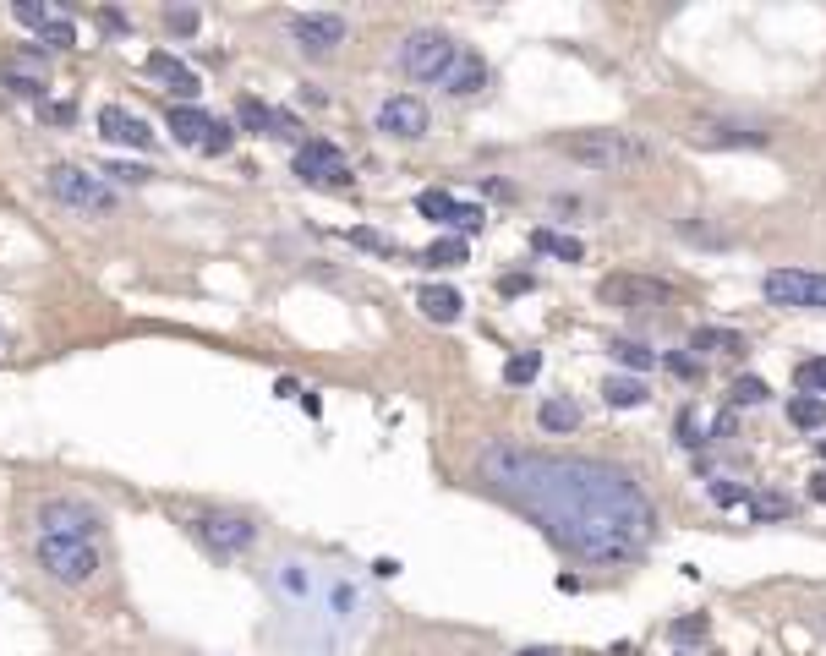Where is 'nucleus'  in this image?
I'll return each instance as SVG.
<instances>
[{
  "label": "nucleus",
  "mask_w": 826,
  "mask_h": 656,
  "mask_svg": "<svg viewBox=\"0 0 826 656\" xmlns=\"http://www.w3.org/2000/svg\"><path fill=\"white\" fill-rule=\"evenodd\" d=\"M679 443H701V438H695V410H684V416H679Z\"/></svg>",
  "instance_id": "nucleus-45"
},
{
  "label": "nucleus",
  "mask_w": 826,
  "mask_h": 656,
  "mask_svg": "<svg viewBox=\"0 0 826 656\" xmlns=\"http://www.w3.org/2000/svg\"><path fill=\"white\" fill-rule=\"evenodd\" d=\"M99 137H110L121 148H154V126L137 110H126V104H104L99 110Z\"/></svg>",
  "instance_id": "nucleus-14"
},
{
  "label": "nucleus",
  "mask_w": 826,
  "mask_h": 656,
  "mask_svg": "<svg viewBox=\"0 0 826 656\" xmlns=\"http://www.w3.org/2000/svg\"><path fill=\"white\" fill-rule=\"evenodd\" d=\"M537 421H542V432H575L580 427V410H575V400H542Z\"/></svg>",
  "instance_id": "nucleus-25"
},
{
  "label": "nucleus",
  "mask_w": 826,
  "mask_h": 656,
  "mask_svg": "<svg viewBox=\"0 0 826 656\" xmlns=\"http://www.w3.org/2000/svg\"><path fill=\"white\" fill-rule=\"evenodd\" d=\"M668 372H673V378H701V361H695V356H679V350H673V356H668Z\"/></svg>",
  "instance_id": "nucleus-38"
},
{
  "label": "nucleus",
  "mask_w": 826,
  "mask_h": 656,
  "mask_svg": "<svg viewBox=\"0 0 826 656\" xmlns=\"http://www.w3.org/2000/svg\"><path fill=\"white\" fill-rule=\"evenodd\" d=\"M690 350H744V339L728 334V328H695V334H690Z\"/></svg>",
  "instance_id": "nucleus-31"
},
{
  "label": "nucleus",
  "mask_w": 826,
  "mask_h": 656,
  "mask_svg": "<svg viewBox=\"0 0 826 656\" xmlns=\"http://www.w3.org/2000/svg\"><path fill=\"white\" fill-rule=\"evenodd\" d=\"M712 503L734 509V503H744V487H739V482H712Z\"/></svg>",
  "instance_id": "nucleus-37"
},
{
  "label": "nucleus",
  "mask_w": 826,
  "mask_h": 656,
  "mask_svg": "<svg viewBox=\"0 0 826 656\" xmlns=\"http://www.w3.org/2000/svg\"><path fill=\"white\" fill-rule=\"evenodd\" d=\"M17 22H28L33 33H39V44H77V28H72V17H61V11H50V6H39V0H17Z\"/></svg>",
  "instance_id": "nucleus-16"
},
{
  "label": "nucleus",
  "mask_w": 826,
  "mask_h": 656,
  "mask_svg": "<svg viewBox=\"0 0 826 656\" xmlns=\"http://www.w3.org/2000/svg\"><path fill=\"white\" fill-rule=\"evenodd\" d=\"M279 591H285V596H296V602H301V596L312 591V574L301 569V564H279Z\"/></svg>",
  "instance_id": "nucleus-34"
},
{
  "label": "nucleus",
  "mask_w": 826,
  "mask_h": 656,
  "mask_svg": "<svg viewBox=\"0 0 826 656\" xmlns=\"http://www.w3.org/2000/svg\"><path fill=\"white\" fill-rule=\"evenodd\" d=\"M296 175L307 186H329V192H345V186L356 181L351 159H345L334 143H323V137H307V143L296 148Z\"/></svg>",
  "instance_id": "nucleus-7"
},
{
  "label": "nucleus",
  "mask_w": 826,
  "mask_h": 656,
  "mask_svg": "<svg viewBox=\"0 0 826 656\" xmlns=\"http://www.w3.org/2000/svg\"><path fill=\"white\" fill-rule=\"evenodd\" d=\"M608 356L619 361V367H630L635 378H641V372H651V367H657V350H646L641 339H613V345H608Z\"/></svg>",
  "instance_id": "nucleus-24"
},
{
  "label": "nucleus",
  "mask_w": 826,
  "mask_h": 656,
  "mask_svg": "<svg viewBox=\"0 0 826 656\" xmlns=\"http://www.w3.org/2000/svg\"><path fill=\"white\" fill-rule=\"evenodd\" d=\"M794 383H799V394H826V356H810V361H799L794 367Z\"/></svg>",
  "instance_id": "nucleus-30"
},
{
  "label": "nucleus",
  "mask_w": 826,
  "mask_h": 656,
  "mask_svg": "<svg viewBox=\"0 0 826 656\" xmlns=\"http://www.w3.org/2000/svg\"><path fill=\"white\" fill-rule=\"evenodd\" d=\"M537 372H542V356H537V350H515V356L504 361V383H509V389H520V383H531V378H537Z\"/></svg>",
  "instance_id": "nucleus-29"
},
{
  "label": "nucleus",
  "mask_w": 826,
  "mask_h": 656,
  "mask_svg": "<svg viewBox=\"0 0 826 656\" xmlns=\"http://www.w3.org/2000/svg\"><path fill=\"white\" fill-rule=\"evenodd\" d=\"M378 132L383 137H400V143H416L427 137V104L411 99V93H394V99L378 104Z\"/></svg>",
  "instance_id": "nucleus-11"
},
{
  "label": "nucleus",
  "mask_w": 826,
  "mask_h": 656,
  "mask_svg": "<svg viewBox=\"0 0 826 656\" xmlns=\"http://www.w3.org/2000/svg\"><path fill=\"white\" fill-rule=\"evenodd\" d=\"M192 536L208 547L214 558H241L252 542H258V525L247 514H192Z\"/></svg>",
  "instance_id": "nucleus-6"
},
{
  "label": "nucleus",
  "mask_w": 826,
  "mask_h": 656,
  "mask_svg": "<svg viewBox=\"0 0 826 656\" xmlns=\"http://www.w3.org/2000/svg\"><path fill=\"white\" fill-rule=\"evenodd\" d=\"M602 400L619 405V410H635V405H646V383L641 378H608L602 383Z\"/></svg>",
  "instance_id": "nucleus-26"
},
{
  "label": "nucleus",
  "mask_w": 826,
  "mask_h": 656,
  "mask_svg": "<svg viewBox=\"0 0 826 656\" xmlns=\"http://www.w3.org/2000/svg\"><path fill=\"white\" fill-rule=\"evenodd\" d=\"M476 471L586 564H624V558L646 553V542L657 536L651 498L635 487L630 471L608 460L493 443V449H482Z\"/></svg>",
  "instance_id": "nucleus-1"
},
{
  "label": "nucleus",
  "mask_w": 826,
  "mask_h": 656,
  "mask_svg": "<svg viewBox=\"0 0 826 656\" xmlns=\"http://www.w3.org/2000/svg\"><path fill=\"white\" fill-rule=\"evenodd\" d=\"M197 22H203V17H197L192 6H170V11H165V28H170V33H181V39H192Z\"/></svg>",
  "instance_id": "nucleus-35"
},
{
  "label": "nucleus",
  "mask_w": 826,
  "mask_h": 656,
  "mask_svg": "<svg viewBox=\"0 0 826 656\" xmlns=\"http://www.w3.org/2000/svg\"><path fill=\"white\" fill-rule=\"evenodd\" d=\"M788 421L805 427V432L826 427V400H816V394H794V400H788Z\"/></svg>",
  "instance_id": "nucleus-27"
},
{
  "label": "nucleus",
  "mask_w": 826,
  "mask_h": 656,
  "mask_svg": "<svg viewBox=\"0 0 826 656\" xmlns=\"http://www.w3.org/2000/svg\"><path fill=\"white\" fill-rule=\"evenodd\" d=\"M290 39H296L301 50H312V55H334L345 44V17H334V11H307V17L290 22Z\"/></svg>",
  "instance_id": "nucleus-12"
},
{
  "label": "nucleus",
  "mask_w": 826,
  "mask_h": 656,
  "mask_svg": "<svg viewBox=\"0 0 826 656\" xmlns=\"http://www.w3.org/2000/svg\"><path fill=\"white\" fill-rule=\"evenodd\" d=\"M148 77H159L170 88V104H192L197 93H203V82H197V72L186 61H176L170 50H154L148 55Z\"/></svg>",
  "instance_id": "nucleus-15"
},
{
  "label": "nucleus",
  "mask_w": 826,
  "mask_h": 656,
  "mask_svg": "<svg viewBox=\"0 0 826 656\" xmlns=\"http://www.w3.org/2000/svg\"><path fill=\"white\" fill-rule=\"evenodd\" d=\"M750 514H755V520H783V514H788V498H777V492H761V498H750Z\"/></svg>",
  "instance_id": "nucleus-36"
},
{
  "label": "nucleus",
  "mask_w": 826,
  "mask_h": 656,
  "mask_svg": "<svg viewBox=\"0 0 826 656\" xmlns=\"http://www.w3.org/2000/svg\"><path fill=\"white\" fill-rule=\"evenodd\" d=\"M531 246H537V252H548V257H558V263H580V257H586V246H580L575 236H558V230H548V225L531 230Z\"/></svg>",
  "instance_id": "nucleus-23"
},
{
  "label": "nucleus",
  "mask_w": 826,
  "mask_h": 656,
  "mask_svg": "<svg viewBox=\"0 0 826 656\" xmlns=\"http://www.w3.org/2000/svg\"><path fill=\"white\" fill-rule=\"evenodd\" d=\"M690 137L701 148H761L766 143L761 132H744V126H728V121H701Z\"/></svg>",
  "instance_id": "nucleus-21"
},
{
  "label": "nucleus",
  "mask_w": 826,
  "mask_h": 656,
  "mask_svg": "<svg viewBox=\"0 0 826 656\" xmlns=\"http://www.w3.org/2000/svg\"><path fill=\"white\" fill-rule=\"evenodd\" d=\"M165 126L176 132V143L203 148V137H208V126H214V115H203L197 104H170V110H165Z\"/></svg>",
  "instance_id": "nucleus-20"
},
{
  "label": "nucleus",
  "mask_w": 826,
  "mask_h": 656,
  "mask_svg": "<svg viewBox=\"0 0 826 656\" xmlns=\"http://www.w3.org/2000/svg\"><path fill=\"white\" fill-rule=\"evenodd\" d=\"M673 640H706V618H679V624H673Z\"/></svg>",
  "instance_id": "nucleus-39"
},
{
  "label": "nucleus",
  "mask_w": 826,
  "mask_h": 656,
  "mask_svg": "<svg viewBox=\"0 0 826 656\" xmlns=\"http://www.w3.org/2000/svg\"><path fill=\"white\" fill-rule=\"evenodd\" d=\"M351 607H356V596H351V591H345V585H334V613H340V618H345V613H351Z\"/></svg>",
  "instance_id": "nucleus-46"
},
{
  "label": "nucleus",
  "mask_w": 826,
  "mask_h": 656,
  "mask_svg": "<svg viewBox=\"0 0 826 656\" xmlns=\"http://www.w3.org/2000/svg\"><path fill=\"white\" fill-rule=\"evenodd\" d=\"M597 296L608 307H657V301H673L668 279H646V274H613L597 285Z\"/></svg>",
  "instance_id": "nucleus-10"
},
{
  "label": "nucleus",
  "mask_w": 826,
  "mask_h": 656,
  "mask_svg": "<svg viewBox=\"0 0 826 656\" xmlns=\"http://www.w3.org/2000/svg\"><path fill=\"white\" fill-rule=\"evenodd\" d=\"M821 454H826V438H821Z\"/></svg>",
  "instance_id": "nucleus-49"
},
{
  "label": "nucleus",
  "mask_w": 826,
  "mask_h": 656,
  "mask_svg": "<svg viewBox=\"0 0 826 656\" xmlns=\"http://www.w3.org/2000/svg\"><path fill=\"white\" fill-rule=\"evenodd\" d=\"M351 241H356V246H367V252H394V241H383L378 230H351Z\"/></svg>",
  "instance_id": "nucleus-40"
},
{
  "label": "nucleus",
  "mask_w": 826,
  "mask_h": 656,
  "mask_svg": "<svg viewBox=\"0 0 826 656\" xmlns=\"http://www.w3.org/2000/svg\"><path fill=\"white\" fill-rule=\"evenodd\" d=\"M766 301L772 307H810V312H826V274H805V268H772L761 279Z\"/></svg>",
  "instance_id": "nucleus-8"
},
{
  "label": "nucleus",
  "mask_w": 826,
  "mask_h": 656,
  "mask_svg": "<svg viewBox=\"0 0 826 656\" xmlns=\"http://www.w3.org/2000/svg\"><path fill=\"white\" fill-rule=\"evenodd\" d=\"M444 88L455 93V99H471V93H482V88H487V61H482L476 50H460L455 66H449V77H444Z\"/></svg>",
  "instance_id": "nucleus-19"
},
{
  "label": "nucleus",
  "mask_w": 826,
  "mask_h": 656,
  "mask_svg": "<svg viewBox=\"0 0 826 656\" xmlns=\"http://www.w3.org/2000/svg\"><path fill=\"white\" fill-rule=\"evenodd\" d=\"M531 285H537L531 274H504V279H498V290H504V296H520V290H531Z\"/></svg>",
  "instance_id": "nucleus-43"
},
{
  "label": "nucleus",
  "mask_w": 826,
  "mask_h": 656,
  "mask_svg": "<svg viewBox=\"0 0 826 656\" xmlns=\"http://www.w3.org/2000/svg\"><path fill=\"white\" fill-rule=\"evenodd\" d=\"M33 558H39V569L50 574L55 585H72V591L93 585L104 569L99 536H72V531H39L33 536Z\"/></svg>",
  "instance_id": "nucleus-2"
},
{
  "label": "nucleus",
  "mask_w": 826,
  "mask_h": 656,
  "mask_svg": "<svg viewBox=\"0 0 826 656\" xmlns=\"http://www.w3.org/2000/svg\"><path fill=\"white\" fill-rule=\"evenodd\" d=\"M99 175H115V181H148L143 164H110V170H99Z\"/></svg>",
  "instance_id": "nucleus-42"
},
{
  "label": "nucleus",
  "mask_w": 826,
  "mask_h": 656,
  "mask_svg": "<svg viewBox=\"0 0 826 656\" xmlns=\"http://www.w3.org/2000/svg\"><path fill=\"white\" fill-rule=\"evenodd\" d=\"M455 55H460V44L438 28H422L400 44V66H405V77H416V82H444Z\"/></svg>",
  "instance_id": "nucleus-5"
},
{
  "label": "nucleus",
  "mask_w": 826,
  "mask_h": 656,
  "mask_svg": "<svg viewBox=\"0 0 826 656\" xmlns=\"http://www.w3.org/2000/svg\"><path fill=\"white\" fill-rule=\"evenodd\" d=\"M230 143H236V126H230V121H214V126H208V137H203V148H197V154L219 159V154H230Z\"/></svg>",
  "instance_id": "nucleus-32"
},
{
  "label": "nucleus",
  "mask_w": 826,
  "mask_h": 656,
  "mask_svg": "<svg viewBox=\"0 0 826 656\" xmlns=\"http://www.w3.org/2000/svg\"><path fill=\"white\" fill-rule=\"evenodd\" d=\"M416 208H422L433 225H455L460 236H471V230H482L487 225V208H476V203H460L455 192H444V186H427L422 197H416Z\"/></svg>",
  "instance_id": "nucleus-9"
},
{
  "label": "nucleus",
  "mask_w": 826,
  "mask_h": 656,
  "mask_svg": "<svg viewBox=\"0 0 826 656\" xmlns=\"http://www.w3.org/2000/svg\"><path fill=\"white\" fill-rule=\"evenodd\" d=\"M422 263H427V268H460V263H465V241H460V236H438V241L422 252Z\"/></svg>",
  "instance_id": "nucleus-28"
},
{
  "label": "nucleus",
  "mask_w": 826,
  "mask_h": 656,
  "mask_svg": "<svg viewBox=\"0 0 826 656\" xmlns=\"http://www.w3.org/2000/svg\"><path fill=\"white\" fill-rule=\"evenodd\" d=\"M810 498H816V503H826V476H816V482H810Z\"/></svg>",
  "instance_id": "nucleus-47"
},
{
  "label": "nucleus",
  "mask_w": 826,
  "mask_h": 656,
  "mask_svg": "<svg viewBox=\"0 0 826 656\" xmlns=\"http://www.w3.org/2000/svg\"><path fill=\"white\" fill-rule=\"evenodd\" d=\"M515 656H558L553 646H526V651H515Z\"/></svg>",
  "instance_id": "nucleus-48"
},
{
  "label": "nucleus",
  "mask_w": 826,
  "mask_h": 656,
  "mask_svg": "<svg viewBox=\"0 0 826 656\" xmlns=\"http://www.w3.org/2000/svg\"><path fill=\"white\" fill-rule=\"evenodd\" d=\"M44 121H55V126H72L77 121V110L66 99H55V104H44Z\"/></svg>",
  "instance_id": "nucleus-41"
},
{
  "label": "nucleus",
  "mask_w": 826,
  "mask_h": 656,
  "mask_svg": "<svg viewBox=\"0 0 826 656\" xmlns=\"http://www.w3.org/2000/svg\"><path fill=\"white\" fill-rule=\"evenodd\" d=\"M44 186H50V197L61 208H72V214H115V208H121V192H115L99 170H83V164H50Z\"/></svg>",
  "instance_id": "nucleus-4"
},
{
  "label": "nucleus",
  "mask_w": 826,
  "mask_h": 656,
  "mask_svg": "<svg viewBox=\"0 0 826 656\" xmlns=\"http://www.w3.org/2000/svg\"><path fill=\"white\" fill-rule=\"evenodd\" d=\"M558 154H569L575 164H586V170H635V164L651 159V143L635 137V132H608V126H597V132L558 137Z\"/></svg>",
  "instance_id": "nucleus-3"
},
{
  "label": "nucleus",
  "mask_w": 826,
  "mask_h": 656,
  "mask_svg": "<svg viewBox=\"0 0 826 656\" xmlns=\"http://www.w3.org/2000/svg\"><path fill=\"white\" fill-rule=\"evenodd\" d=\"M416 301H422V312H427L433 323H455V318H460V307H465L460 290H449V285H427Z\"/></svg>",
  "instance_id": "nucleus-22"
},
{
  "label": "nucleus",
  "mask_w": 826,
  "mask_h": 656,
  "mask_svg": "<svg viewBox=\"0 0 826 656\" xmlns=\"http://www.w3.org/2000/svg\"><path fill=\"white\" fill-rule=\"evenodd\" d=\"M728 400H734V405H766V400H772V389H766L761 378H734Z\"/></svg>",
  "instance_id": "nucleus-33"
},
{
  "label": "nucleus",
  "mask_w": 826,
  "mask_h": 656,
  "mask_svg": "<svg viewBox=\"0 0 826 656\" xmlns=\"http://www.w3.org/2000/svg\"><path fill=\"white\" fill-rule=\"evenodd\" d=\"M0 82H6L11 93H22V99H44V50L11 55V61L0 66Z\"/></svg>",
  "instance_id": "nucleus-18"
},
{
  "label": "nucleus",
  "mask_w": 826,
  "mask_h": 656,
  "mask_svg": "<svg viewBox=\"0 0 826 656\" xmlns=\"http://www.w3.org/2000/svg\"><path fill=\"white\" fill-rule=\"evenodd\" d=\"M99 22H104V28H110V33H126V17H121V11H115V6H104V11H99Z\"/></svg>",
  "instance_id": "nucleus-44"
},
{
  "label": "nucleus",
  "mask_w": 826,
  "mask_h": 656,
  "mask_svg": "<svg viewBox=\"0 0 826 656\" xmlns=\"http://www.w3.org/2000/svg\"><path fill=\"white\" fill-rule=\"evenodd\" d=\"M39 531H72V536H104L99 514L88 509V503L77 498H50L39 509Z\"/></svg>",
  "instance_id": "nucleus-13"
},
{
  "label": "nucleus",
  "mask_w": 826,
  "mask_h": 656,
  "mask_svg": "<svg viewBox=\"0 0 826 656\" xmlns=\"http://www.w3.org/2000/svg\"><path fill=\"white\" fill-rule=\"evenodd\" d=\"M236 126L241 132H269V137H296V121H290L285 110H274V104H263V99H241L236 104Z\"/></svg>",
  "instance_id": "nucleus-17"
}]
</instances>
